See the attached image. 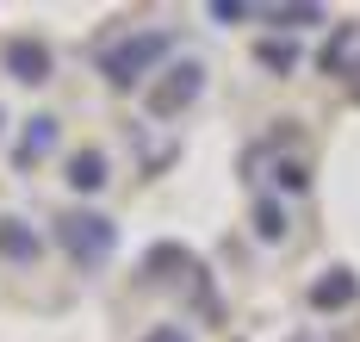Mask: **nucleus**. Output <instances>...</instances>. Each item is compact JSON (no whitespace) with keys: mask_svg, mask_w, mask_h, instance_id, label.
<instances>
[{"mask_svg":"<svg viewBox=\"0 0 360 342\" xmlns=\"http://www.w3.org/2000/svg\"><path fill=\"white\" fill-rule=\"evenodd\" d=\"M63 243H69V255L81 267H100L112 249V224L94 218V212H75V218H63Z\"/></svg>","mask_w":360,"mask_h":342,"instance_id":"obj_1","label":"nucleus"},{"mask_svg":"<svg viewBox=\"0 0 360 342\" xmlns=\"http://www.w3.org/2000/svg\"><path fill=\"white\" fill-rule=\"evenodd\" d=\"M162 50H168V32H149V38L124 44V50H112V56H106V75L118 81V87H131V81H143V69L162 56Z\"/></svg>","mask_w":360,"mask_h":342,"instance_id":"obj_2","label":"nucleus"},{"mask_svg":"<svg viewBox=\"0 0 360 342\" xmlns=\"http://www.w3.org/2000/svg\"><path fill=\"white\" fill-rule=\"evenodd\" d=\"M6 69H13V81H50V50L44 44H32V38H13L6 44Z\"/></svg>","mask_w":360,"mask_h":342,"instance_id":"obj_3","label":"nucleus"},{"mask_svg":"<svg viewBox=\"0 0 360 342\" xmlns=\"http://www.w3.org/2000/svg\"><path fill=\"white\" fill-rule=\"evenodd\" d=\"M50 144H56V118H32V131L19 137V150H13V162L25 168V162H37V156L50 150Z\"/></svg>","mask_w":360,"mask_h":342,"instance_id":"obj_4","label":"nucleus"},{"mask_svg":"<svg viewBox=\"0 0 360 342\" xmlns=\"http://www.w3.org/2000/svg\"><path fill=\"white\" fill-rule=\"evenodd\" d=\"M100 181H106V156H100V150H87V156H75V162H69V187L94 193Z\"/></svg>","mask_w":360,"mask_h":342,"instance_id":"obj_5","label":"nucleus"},{"mask_svg":"<svg viewBox=\"0 0 360 342\" xmlns=\"http://www.w3.org/2000/svg\"><path fill=\"white\" fill-rule=\"evenodd\" d=\"M0 249L25 262V255H37V236H25V230H13V218H0Z\"/></svg>","mask_w":360,"mask_h":342,"instance_id":"obj_6","label":"nucleus"},{"mask_svg":"<svg viewBox=\"0 0 360 342\" xmlns=\"http://www.w3.org/2000/svg\"><path fill=\"white\" fill-rule=\"evenodd\" d=\"M155 342H180V336H174V330H162V336H155Z\"/></svg>","mask_w":360,"mask_h":342,"instance_id":"obj_7","label":"nucleus"}]
</instances>
